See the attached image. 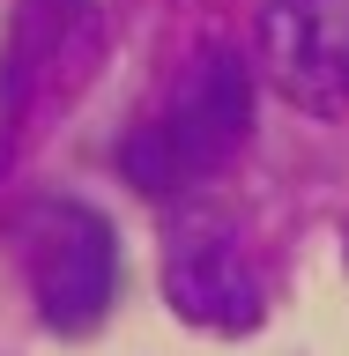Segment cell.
I'll use <instances>...</instances> for the list:
<instances>
[{"label": "cell", "mask_w": 349, "mask_h": 356, "mask_svg": "<svg viewBox=\"0 0 349 356\" xmlns=\"http://www.w3.org/2000/svg\"><path fill=\"white\" fill-rule=\"evenodd\" d=\"M253 38L261 74L297 111H349V0H267Z\"/></svg>", "instance_id": "277c9868"}, {"label": "cell", "mask_w": 349, "mask_h": 356, "mask_svg": "<svg viewBox=\"0 0 349 356\" xmlns=\"http://www.w3.org/2000/svg\"><path fill=\"white\" fill-rule=\"evenodd\" d=\"M253 134V67L231 52V44H208L186 74H178L164 119L134 127L119 141V171L141 186V193H186L194 178L223 171L231 156L245 149Z\"/></svg>", "instance_id": "6da1fadb"}, {"label": "cell", "mask_w": 349, "mask_h": 356, "mask_svg": "<svg viewBox=\"0 0 349 356\" xmlns=\"http://www.w3.org/2000/svg\"><path fill=\"white\" fill-rule=\"evenodd\" d=\"M89 0H15V15H8V74L0 82L30 89V74H38L45 60H60V44L75 38V22H82Z\"/></svg>", "instance_id": "5b68a950"}, {"label": "cell", "mask_w": 349, "mask_h": 356, "mask_svg": "<svg viewBox=\"0 0 349 356\" xmlns=\"http://www.w3.org/2000/svg\"><path fill=\"white\" fill-rule=\"evenodd\" d=\"M342 245H349V222H342Z\"/></svg>", "instance_id": "8992f818"}, {"label": "cell", "mask_w": 349, "mask_h": 356, "mask_svg": "<svg viewBox=\"0 0 349 356\" xmlns=\"http://www.w3.org/2000/svg\"><path fill=\"white\" fill-rule=\"evenodd\" d=\"M164 297L201 334H253L267 319V282L238 230L216 216H186L164 245Z\"/></svg>", "instance_id": "3957f363"}, {"label": "cell", "mask_w": 349, "mask_h": 356, "mask_svg": "<svg viewBox=\"0 0 349 356\" xmlns=\"http://www.w3.org/2000/svg\"><path fill=\"white\" fill-rule=\"evenodd\" d=\"M15 252L52 334H97L119 305V238L89 200H30L15 216Z\"/></svg>", "instance_id": "7a4b0ae2"}]
</instances>
